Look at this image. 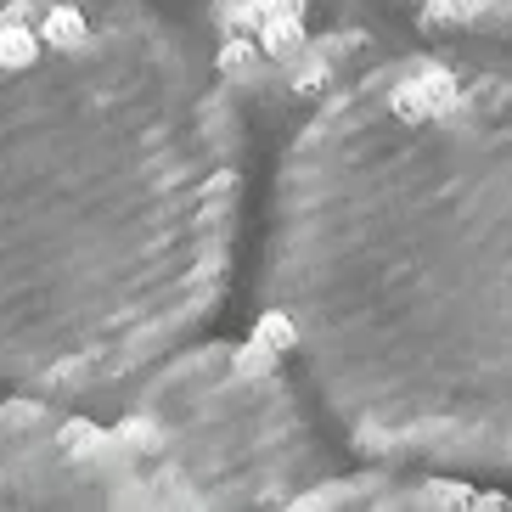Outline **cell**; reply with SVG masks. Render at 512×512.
Returning <instances> with one entry per match:
<instances>
[{
    "instance_id": "obj_1",
    "label": "cell",
    "mask_w": 512,
    "mask_h": 512,
    "mask_svg": "<svg viewBox=\"0 0 512 512\" xmlns=\"http://www.w3.org/2000/svg\"><path fill=\"white\" fill-rule=\"evenodd\" d=\"M259 344L349 451L512 473V57H406L316 124Z\"/></svg>"
},
{
    "instance_id": "obj_7",
    "label": "cell",
    "mask_w": 512,
    "mask_h": 512,
    "mask_svg": "<svg viewBox=\"0 0 512 512\" xmlns=\"http://www.w3.org/2000/svg\"><path fill=\"white\" fill-rule=\"evenodd\" d=\"M46 40H51V46H62V51H74L79 40H85V17L68 12V6H57V12L46 17Z\"/></svg>"
},
{
    "instance_id": "obj_4",
    "label": "cell",
    "mask_w": 512,
    "mask_h": 512,
    "mask_svg": "<svg viewBox=\"0 0 512 512\" xmlns=\"http://www.w3.org/2000/svg\"><path fill=\"white\" fill-rule=\"evenodd\" d=\"M276 512H512V501L445 473L366 467V473H327Z\"/></svg>"
},
{
    "instance_id": "obj_2",
    "label": "cell",
    "mask_w": 512,
    "mask_h": 512,
    "mask_svg": "<svg viewBox=\"0 0 512 512\" xmlns=\"http://www.w3.org/2000/svg\"><path fill=\"white\" fill-rule=\"evenodd\" d=\"M113 434L169 512H276L332 473L321 411L259 338L169 366Z\"/></svg>"
},
{
    "instance_id": "obj_6",
    "label": "cell",
    "mask_w": 512,
    "mask_h": 512,
    "mask_svg": "<svg viewBox=\"0 0 512 512\" xmlns=\"http://www.w3.org/2000/svg\"><path fill=\"white\" fill-rule=\"evenodd\" d=\"M34 51H40V40H34L29 29H17V23L0 29V68H29Z\"/></svg>"
},
{
    "instance_id": "obj_5",
    "label": "cell",
    "mask_w": 512,
    "mask_h": 512,
    "mask_svg": "<svg viewBox=\"0 0 512 512\" xmlns=\"http://www.w3.org/2000/svg\"><path fill=\"white\" fill-rule=\"evenodd\" d=\"M406 6L428 34L512 51V0H406Z\"/></svg>"
},
{
    "instance_id": "obj_3",
    "label": "cell",
    "mask_w": 512,
    "mask_h": 512,
    "mask_svg": "<svg viewBox=\"0 0 512 512\" xmlns=\"http://www.w3.org/2000/svg\"><path fill=\"white\" fill-rule=\"evenodd\" d=\"M0 512H169L107 422L0 394Z\"/></svg>"
}]
</instances>
